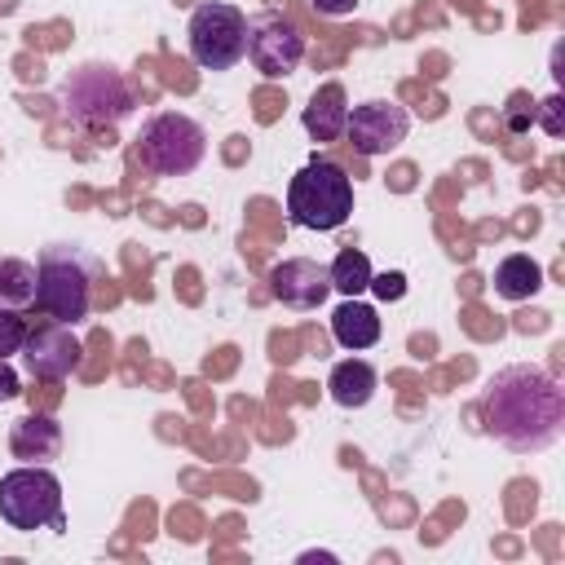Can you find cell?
Here are the masks:
<instances>
[{"mask_svg":"<svg viewBox=\"0 0 565 565\" xmlns=\"http://www.w3.org/2000/svg\"><path fill=\"white\" fill-rule=\"evenodd\" d=\"M481 424L499 446H508L516 455H539L565 428V388L552 371H543L534 362L503 366L486 384Z\"/></svg>","mask_w":565,"mask_h":565,"instance_id":"cell-1","label":"cell"},{"mask_svg":"<svg viewBox=\"0 0 565 565\" xmlns=\"http://www.w3.org/2000/svg\"><path fill=\"white\" fill-rule=\"evenodd\" d=\"M57 102L71 115V124H79L88 132L115 128L137 110L132 84L110 62H79L75 71H66V79L57 84Z\"/></svg>","mask_w":565,"mask_h":565,"instance_id":"cell-2","label":"cell"},{"mask_svg":"<svg viewBox=\"0 0 565 565\" xmlns=\"http://www.w3.org/2000/svg\"><path fill=\"white\" fill-rule=\"evenodd\" d=\"M93 274H97V260L84 247H71V243L44 247L35 260V309H44L66 327L84 322L93 305Z\"/></svg>","mask_w":565,"mask_h":565,"instance_id":"cell-3","label":"cell"},{"mask_svg":"<svg viewBox=\"0 0 565 565\" xmlns=\"http://www.w3.org/2000/svg\"><path fill=\"white\" fill-rule=\"evenodd\" d=\"M353 212V177L331 159H309L287 185V216L300 230H340Z\"/></svg>","mask_w":565,"mask_h":565,"instance_id":"cell-4","label":"cell"},{"mask_svg":"<svg viewBox=\"0 0 565 565\" xmlns=\"http://www.w3.org/2000/svg\"><path fill=\"white\" fill-rule=\"evenodd\" d=\"M207 154V132L199 119L181 110H159L141 124L137 137V159L154 177H190Z\"/></svg>","mask_w":565,"mask_h":565,"instance_id":"cell-5","label":"cell"},{"mask_svg":"<svg viewBox=\"0 0 565 565\" xmlns=\"http://www.w3.org/2000/svg\"><path fill=\"white\" fill-rule=\"evenodd\" d=\"M0 521L18 534L62 530V481L44 463H22L0 477Z\"/></svg>","mask_w":565,"mask_h":565,"instance_id":"cell-6","label":"cell"},{"mask_svg":"<svg viewBox=\"0 0 565 565\" xmlns=\"http://www.w3.org/2000/svg\"><path fill=\"white\" fill-rule=\"evenodd\" d=\"M185 44H190L194 66H203V71H230L234 62L247 57V13L238 4L207 0V4H199L190 13Z\"/></svg>","mask_w":565,"mask_h":565,"instance_id":"cell-7","label":"cell"},{"mask_svg":"<svg viewBox=\"0 0 565 565\" xmlns=\"http://www.w3.org/2000/svg\"><path fill=\"white\" fill-rule=\"evenodd\" d=\"M305 57V31L278 13V9H265L256 18H247V62L265 75V79H282L300 66Z\"/></svg>","mask_w":565,"mask_h":565,"instance_id":"cell-8","label":"cell"},{"mask_svg":"<svg viewBox=\"0 0 565 565\" xmlns=\"http://www.w3.org/2000/svg\"><path fill=\"white\" fill-rule=\"evenodd\" d=\"M411 132V115L406 106L388 102V97H366L358 106H349V119H344V137L358 154L375 159V154H393Z\"/></svg>","mask_w":565,"mask_h":565,"instance_id":"cell-9","label":"cell"},{"mask_svg":"<svg viewBox=\"0 0 565 565\" xmlns=\"http://www.w3.org/2000/svg\"><path fill=\"white\" fill-rule=\"evenodd\" d=\"M79 358H84V344L66 322L35 327L22 340V362H26L31 380H66L79 366Z\"/></svg>","mask_w":565,"mask_h":565,"instance_id":"cell-10","label":"cell"},{"mask_svg":"<svg viewBox=\"0 0 565 565\" xmlns=\"http://www.w3.org/2000/svg\"><path fill=\"white\" fill-rule=\"evenodd\" d=\"M269 291L287 309H318L331 296V278H327V265L309 256H287L269 269Z\"/></svg>","mask_w":565,"mask_h":565,"instance_id":"cell-11","label":"cell"},{"mask_svg":"<svg viewBox=\"0 0 565 565\" xmlns=\"http://www.w3.org/2000/svg\"><path fill=\"white\" fill-rule=\"evenodd\" d=\"M62 450V424L53 415H22L9 428V455L22 463H49Z\"/></svg>","mask_w":565,"mask_h":565,"instance_id":"cell-12","label":"cell"},{"mask_svg":"<svg viewBox=\"0 0 565 565\" xmlns=\"http://www.w3.org/2000/svg\"><path fill=\"white\" fill-rule=\"evenodd\" d=\"M375 388H380V375H375V366H371L366 358H344V362H335L331 375H327V393H331V402L344 406V411H362V406L375 397Z\"/></svg>","mask_w":565,"mask_h":565,"instance_id":"cell-13","label":"cell"},{"mask_svg":"<svg viewBox=\"0 0 565 565\" xmlns=\"http://www.w3.org/2000/svg\"><path fill=\"white\" fill-rule=\"evenodd\" d=\"M344 119H349V97H344V84H322L313 88L309 106H305V132L313 141H340L344 137Z\"/></svg>","mask_w":565,"mask_h":565,"instance_id":"cell-14","label":"cell"},{"mask_svg":"<svg viewBox=\"0 0 565 565\" xmlns=\"http://www.w3.org/2000/svg\"><path fill=\"white\" fill-rule=\"evenodd\" d=\"M331 335H335L340 349L362 353V349H371V344L380 340V313H375L366 300L344 296V300L335 305V313H331Z\"/></svg>","mask_w":565,"mask_h":565,"instance_id":"cell-15","label":"cell"},{"mask_svg":"<svg viewBox=\"0 0 565 565\" xmlns=\"http://www.w3.org/2000/svg\"><path fill=\"white\" fill-rule=\"evenodd\" d=\"M539 287H543V265H539L534 256L512 252V256L499 260V269H494V291H499L503 300H530V296H539Z\"/></svg>","mask_w":565,"mask_h":565,"instance_id":"cell-16","label":"cell"},{"mask_svg":"<svg viewBox=\"0 0 565 565\" xmlns=\"http://www.w3.org/2000/svg\"><path fill=\"white\" fill-rule=\"evenodd\" d=\"M371 260H366V252H358V247H340L335 252V260L327 265V278H331V291H340V296H362L366 287H371Z\"/></svg>","mask_w":565,"mask_h":565,"instance_id":"cell-17","label":"cell"},{"mask_svg":"<svg viewBox=\"0 0 565 565\" xmlns=\"http://www.w3.org/2000/svg\"><path fill=\"white\" fill-rule=\"evenodd\" d=\"M0 305L26 309L35 305V265L22 256H0Z\"/></svg>","mask_w":565,"mask_h":565,"instance_id":"cell-18","label":"cell"},{"mask_svg":"<svg viewBox=\"0 0 565 565\" xmlns=\"http://www.w3.org/2000/svg\"><path fill=\"white\" fill-rule=\"evenodd\" d=\"M26 318L9 305H0V362H9V353H22V340H26Z\"/></svg>","mask_w":565,"mask_h":565,"instance_id":"cell-19","label":"cell"},{"mask_svg":"<svg viewBox=\"0 0 565 565\" xmlns=\"http://www.w3.org/2000/svg\"><path fill=\"white\" fill-rule=\"evenodd\" d=\"M534 119L543 124V132H547V137H561V132H565V102H561V93L543 97V102L534 106Z\"/></svg>","mask_w":565,"mask_h":565,"instance_id":"cell-20","label":"cell"},{"mask_svg":"<svg viewBox=\"0 0 565 565\" xmlns=\"http://www.w3.org/2000/svg\"><path fill=\"white\" fill-rule=\"evenodd\" d=\"M366 291H375L384 305H393V300H402V296H406V274H402V269L371 274V287H366Z\"/></svg>","mask_w":565,"mask_h":565,"instance_id":"cell-21","label":"cell"},{"mask_svg":"<svg viewBox=\"0 0 565 565\" xmlns=\"http://www.w3.org/2000/svg\"><path fill=\"white\" fill-rule=\"evenodd\" d=\"M309 4H313L322 18H349V13H353L362 0H309Z\"/></svg>","mask_w":565,"mask_h":565,"instance_id":"cell-22","label":"cell"},{"mask_svg":"<svg viewBox=\"0 0 565 565\" xmlns=\"http://www.w3.org/2000/svg\"><path fill=\"white\" fill-rule=\"evenodd\" d=\"M22 388H18V375H13V366L9 362H0V402H13Z\"/></svg>","mask_w":565,"mask_h":565,"instance_id":"cell-23","label":"cell"},{"mask_svg":"<svg viewBox=\"0 0 565 565\" xmlns=\"http://www.w3.org/2000/svg\"><path fill=\"white\" fill-rule=\"evenodd\" d=\"M530 124H534V106H530V110H508V128H512V132H525Z\"/></svg>","mask_w":565,"mask_h":565,"instance_id":"cell-24","label":"cell"}]
</instances>
